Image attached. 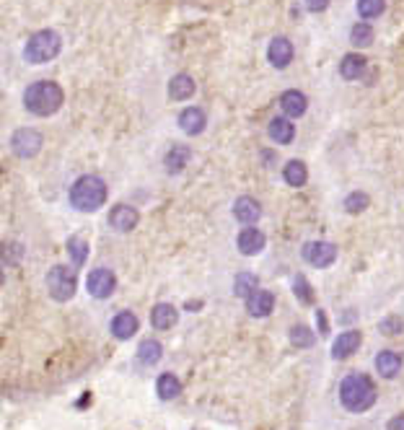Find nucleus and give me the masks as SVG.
<instances>
[{
  "mask_svg": "<svg viewBox=\"0 0 404 430\" xmlns=\"http://www.w3.org/2000/svg\"><path fill=\"white\" fill-rule=\"evenodd\" d=\"M376 399H379L376 384L365 373H347L340 381V405L347 412H365L376 405Z\"/></svg>",
  "mask_w": 404,
  "mask_h": 430,
  "instance_id": "1",
  "label": "nucleus"
},
{
  "mask_svg": "<svg viewBox=\"0 0 404 430\" xmlns=\"http://www.w3.org/2000/svg\"><path fill=\"white\" fill-rule=\"evenodd\" d=\"M62 102H65V94L55 81H36L24 91L26 112L36 117H52L62 106Z\"/></svg>",
  "mask_w": 404,
  "mask_h": 430,
  "instance_id": "2",
  "label": "nucleus"
},
{
  "mask_svg": "<svg viewBox=\"0 0 404 430\" xmlns=\"http://www.w3.org/2000/svg\"><path fill=\"white\" fill-rule=\"evenodd\" d=\"M106 202V184L102 176L86 174L76 179V184L70 187V205L81 210V213H94Z\"/></svg>",
  "mask_w": 404,
  "mask_h": 430,
  "instance_id": "3",
  "label": "nucleus"
},
{
  "mask_svg": "<svg viewBox=\"0 0 404 430\" xmlns=\"http://www.w3.org/2000/svg\"><path fill=\"white\" fill-rule=\"evenodd\" d=\"M62 50V36L57 32H52V29H42V32H36L24 47V57L26 62H32V65H44V62L55 60Z\"/></svg>",
  "mask_w": 404,
  "mask_h": 430,
  "instance_id": "4",
  "label": "nucleus"
},
{
  "mask_svg": "<svg viewBox=\"0 0 404 430\" xmlns=\"http://www.w3.org/2000/svg\"><path fill=\"white\" fill-rule=\"evenodd\" d=\"M76 288H78V277L76 272L65 265H55L47 272V291L55 301H70L73 296H76Z\"/></svg>",
  "mask_w": 404,
  "mask_h": 430,
  "instance_id": "5",
  "label": "nucleus"
},
{
  "mask_svg": "<svg viewBox=\"0 0 404 430\" xmlns=\"http://www.w3.org/2000/svg\"><path fill=\"white\" fill-rule=\"evenodd\" d=\"M11 148L18 158H34L42 151V132H36L32 127H21L13 132L11 138Z\"/></svg>",
  "mask_w": 404,
  "mask_h": 430,
  "instance_id": "6",
  "label": "nucleus"
},
{
  "mask_svg": "<svg viewBox=\"0 0 404 430\" xmlns=\"http://www.w3.org/2000/svg\"><path fill=\"white\" fill-rule=\"evenodd\" d=\"M86 288L94 298L104 301V298H109L114 293V288H117V277H114V272L109 267H96V270H91V275H88Z\"/></svg>",
  "mask_w": 404,
  "mask_h": 430,
  "instance_id": "7",
  "label": "nucleus"
},
{
  "mask_svg": "<svg viewBox=\"0 0 404 430\" xmlns=\"http://www.w3.org/2000/svg\"><path fill=\"white\" fill-rule=\"evenodd\" d=\"M301 257L311 267H329L337 259V247L329 241H309V244H303Z\"/></svg>",
  "mask_w": 404,
  "mask_h": 430,
  "instance_id": "8",
  "label": "nucleus"
},
{
  "mask_svg": "<svg viewBox=\"0 0 404 430\" xmlns=\"http://www.w3.org/2000/svg\"><path fill=\"white\" fill-rule=\"evenodd\" d=\"M293 57H295L293 42L291 39H285V36H275V39L270 42V47H267V60H270V65L277 70L288 68L293 62Z\"/></svg>",
  "mask_w": 404,
  "mask_h": 430,
  "instance_id": "9",
  "label": "nucleus"
},
{
  "mask_svg": "<svg viewBox=\"0 0 404 430\" xmlns=\"http://www.w3.org/2000/svg\"><path fill=\"white\" fill-rule=\"evenodd\" d=\"M361 342H363L361 332H358V329H347V332H342V335L335 340V345H332V358H335V361L350 358L353 353H358Z\"/></svg>",
  "mask_w": 404,
  "mask_h": 430,
  "instance_id": "10",
  "label": "nucleus"
},
{
  "mask_svg": "<svg viewBox=\"0 0 404 430\" xmlns=\"http://www.w3.org/2000/svg\"><path fill=\"white\" fill-rule=\"evenodd\" d=\"M272 309H275V296H272L270 291L257 288V291L246 298V311H249V317H254V319L270 317Z\"/></svg>",
  "mask_w": 404,
  "mask_h": 430,
  "instance_id": "11",
  "label": "nucleus"
},
{
  "mask_svg": "<svg viewBox=\"0 0 404 430\" xmlns=\"http://www.w3.org/2000/svg\"><path fill=\"white\" fill-rule=\"evenodd\" d=\"M233 215H236V221L244 226H251L257 223L259 218H262V205H259L257 200L249 197V195H244L233 202Z\"/></svg>",
  "mask_w": 404,
  "mask_h": 430,
  "instance_id": "12",
  "label": "nucleus"
},
{
  "mask_svg": "<svg viewBox=\"0 0 404 430\" xmlns=\"http://www.w3.org/2000/svg\"><path fill=\"white\" fill-rule=\"evenodd\" d=\"M138 221H140V213L130 205H117L109 213V226H112L114 231H122V233L132 231L138 226Z\"/></svg>",
  "mask_w": 404,
  "mask_h": 430,
  "instance_id": "13",
  "label": "nucleus"
},
{
  "mask_svg": "<svg viewBox=\"0 0 404 430\" xmlns=\"http://www.w3.org/2000/svg\"><path fill=\"white\" fill-rule=\"evenodd\" d=\"M236 247H239L241 254L254 257V254H259V251L265 249V233L249 226V228H244V231L236 236Z\"/></svg>",
  "mask_w": 404,
  "mask_h": 430,
  "instance_id": "14",
  "label": "nucleus"
},
{
  "mask_svg": "<svg viewBox=\"0 0 404 430\" xmlns=\"http://www.w3.org/2000/svg\"><path fill=\"white\" fill-rule=\"evenodd\" d=\"M197 91V83H195V78L187 76V73H176V76L169 81V96H172L174 102H187L192 99Z\"/></svg>",
  "mask_w": 404,
  "mask_h": 430,
  "instance_id": "15",
  "label": "nucleus"
},
{
  "mask_svg": "<svg viewBox=\"0 0 404 430\" xmlns=\"http://www.w3.org/2000/svg\"><path fill=\"white\" fill-rule=\"evenodd\" d=\"M402 355L394 350H381L376 355V370H379L384 379H396L402 373Z\"/></svg>",
  "mask_w": 404,
  "mask_h": 430,
  "instance_id": "16",
  "label": "nucleus"
},
{
  "mask_svg": "<svg viewBox=\"0 0 404 430\" xmlns=\"http://www.w3.org/2000/svg\"><path fill=\"white\" fill-rule=\"evenodd\" d=\"M138 327H140V321L132 311H120V314L112 319V335L117 337V340H130V337L138 332Z\"/></svg>",
  "mask_w": 404,
  "mask_h": 430,
  "instance_id": "17",
  "label": "nucleus"
},
{
  "mask_svg": "<svg viewBox=\"0 0 404 430\" xmlns=\"http://www.w3.org/2000/svg\"><path fill=\"white\" fill-rule=\"evenodd\" d=\"M267 132H270V138L275 140V143L288 146L295 138V125L288 117H275V120H270V125H267Z\"/></svg>",
  "mask_w": 404,
  "mask_h": 430,
  "instance_id": "18",
  "label": "nucleus"
},
{
  "mask_svg": "<svg viewBox=\"0 0 404 430\" xmlns=\"http://www.w3.org/2000/svg\"><path fill=\"white\" fill-rule=\"evenodd\" d=\"M179 127L187 132V135H200L205 130V112L197 109V106H187L184 112L179 114Z\"/></svg>",
  "mask_w": 404,
  "mask_h": 430,
  "instance_id": "19",
  "label": "nucleus"
},
{
  "mask_svg": "<svg viewBox=\"0 0 404 430\" xmlns=\"http://www.w3.org/2000/svg\"><path fill=\"white\" fill-rule=\"evenodd\" d=\"M365 65H368V60H365L363 55L350 52V55H344L342 62H340V76H342L344 81H358V78H363V73H365Z\"/></svg>",
  "mask_w": 404,
  "mask_h": 430,
  "instance_id": "20",
  "label": "nucleus"
},
{
  "mask_svg": "<svg viewBox=\"0 0 404 430\" xmlns=\"http://www.w3.org/2000/svg\"><path fill=\"white\" fill-rule=\"evenodd\" d=\"M192 158V151L187 146H172L169 148V153L164 155V166L169 174H179L187 169V164H190Z\"/></svg>",
  "mask_w": 404,
  "mask_h": 430,
  "instance_id": "21",
  "label": "nucleus"
},
{
  "mask_svg": "<svg viewBox=\"0 0 404 430\" xmlns=\"http://www.w3.org/2000/svg\"><path fill=\"white\" fill-rule=\"evenodd\" d=\"M176 319H179V311L174 309L172 303H158L151 311V324H153V329H161V332L172 329L176 324Z\"/></svg>",
  "mask_w": 404,
  "mask_h": 430,
  "instance_id": "22",
  "label": "nucleus"
},
{
  "mask_svg": "<svg viewBox=\"0 0 404 430\" xmlns=\"http://www.w3.org/2000/svg\"><path fill=\"white\" fill-rule=\"evenodd\" d=\"M280 106H283L285 117H303L306 114V106H309V99L301 94V91H285L280 96Z\"/></svg>",
  "mask_w": 404,
  "mask_h": 430,
  "instance_id": "23",
  "label": "nucleus"
},
{
  "mask_svg": "<svg viewBox=\"0 0 404 430\" xmlns=\"http://www.w3.org/2000/svg\"><path fill=\"white\" fill-rule=\"evenodd\" d=\"M155 391H158V396L164 402H172V399H176L181 394V381L174 373H161L158 381H155Z\"/></svg>",
  "mask_w": 404,
  "mask_h": 430,
  "instance_id": "24",
  "label": "nucleus"
},
{
  "mask_svg": "<svg viewBox=\"0 0 404 430\" xmlns=\"http://www.w3.org/2000/svg\"><path fill=\"white\" fill-rule=\"evenodd\" d=\"M283 179L291 184V187H303L306 184V179H309V172H306V164L303 161H298V158H293V161H288L283 169Z\"/></svg>",
  "mask_w": 404,
  "mask_h": 430,
  "instance_id": "25",
  "label": "nucleus"
},
{
  "mask_svg": "<svg viewBox=\"0 0 404 430\" xmlns=\"http://www.w3.org/2000/svg\"><path fill=\"white\" fill-rule=\"evenodd\" d=\"M161 355H164L161 342H155V340H143V342H140L138 361L143 363V366H155V363L161 361Z\"/></svg>",
  "mask_w": 404,
  "mask_h": 430,
  "instance_id": "26",
  "label": "nucleus"
},
{
  "mask_svg": "<svg viewBox=\"0 0 404 430\" xmlns=\"http://www.w3.org/2000/svg\"><path fill=\"white\" fill-rule=\"evenodd\" d=\"M68 254H70V262L76 267H83L88 259V244L83 236H70L68 239Z\"/></svg>",
  "mask_w": 404,
  "mask_h": 430,
  "instance_id": "27",
  "label": "nucleus"
},
{
  "mask_svg": "<svg viewBox=\"0 0 404 430\" xmlns=\"http://www.w3.org/2000/svg\"><path fill=\"white\" fill-rule=\"evenodd\" d=\"M257 288H259V280H257V275H251V272H241V275H236V280H233V293H236L239 298H249Z\"/></svg>",
  "mask_w": 404,
  "mask_h": 430,
  "instance_id": "28",
  "label": "nucleus"
},
{
  "mask_svg": "<svg viewBox=\"0 0 404 430\" xmlns=\"http://www.w3.org/2000/svg\"><path fill=\"white\" fill-rule=\"evenodd\" d=\"M291 345L293 347H301V350L314 347V345H316V335H314L306 324H295V327L291 329Z\"/></svg>",
  "mask_w": 404,
  "mask_h": 430,
  "instance_id": "29",
  "label": "nucleus"
},
{
  "mask_svg": "<svg viewBox=\"0 0 404 430\" xmlns=\"http://www.w3.org/2000/svg\"><path fill=\"white\" fill-rule=\"evenodd\" d=\"M350 42H353L355 47H368V44L373 42V26H370L368 21L355 24L353 29H350Z\"/></svg>",
  "mask_w": 404,
  "mask_h": 430,
  "instance_id": "30",
  "label": "nucleus"
},
{
  "mask_svg": "<svg viewBox=\"0 0 404 430\" xmlns=\"http://www.w3.org/2000/svg\"><path fill=\"white\" fill-rule=\"evenodd\" d=\"M386 11V0H358V13L361 18L370 21V18H379Z\"/></svg>",
  "mask_w": 404,
  "mask_h": 430,
  "instance_id": "31",
  "label": "nucleus"
},
{
  "mask_svg": "<svg viewBox=\"0 0 404 430\" xmlns=\"http://www.w3.org/2000/svg\"><path fill=\"white\" fill-rule=\"evenodd\" d=\"M293 293H295V298L301 303H314V291H311V285H309V280L303 275H295L293 277Z\"/></svg>",
  "mask_w": 404,
  "mask_h": 430,
  "instance_id": "32",
  "label": "nucleus"
},
{
  "mask_svg": "<svg viewBox=\"0 0 404 430\" xmlns=\"http://www.w3.org/2000/svg\"><path fill=\"white\" fill-rule=\"evenodd\" d=\"M368 195L365 192H350L347 197H344V210L347 213H353V215H358V213H363L365 207H368Z\"/></svg>",
  "mask_w": 404,
  "mask_h": 430,
  "instance_id": "33",
  "label": "nucleus"
},
{
  "mask_svg": "<svg viewBox=\"0 0 404 430\" xmlns=\"http://www.w3.org/2000/svg\"><path fill=\"white\" fill-rule=\"evenodd\" d=\"M379 329L381 335H399V332H404V321L399 317H386L379 324Z\"/></svg>",
  "mask_w": 404,
  "mask_h": 430,
  "instance_id": "34",
  "label": "nucleus"
},
{
  "mask_svg": "<svg viewBox=\"0 0 404 430\" xmlns=\"http://www.w3.org/2000/svg\"><path fill=\"white\" fill-rule=\"evenodd\" d=\"M303 3H306V11H311V13H321L329 6V0H303Z\"/></svg>",
  "mask_w": 404,
  "mask_h": 430,
  "instance_id": "35",
  "label": "nucleus"
},
{
  "mask_svg": "<svg viewBox=\"0 0 404 430\" xmlns=\"http://www.w3.org/2000/svg\"><path fill=\"white\" fill-rule=\"evenodd\" d=\"M316 321H319L321 335H329V321H327V317H324V311H316Z\"/></svg>",
  "mask_w": 404,
  "mask_h": 430,
  "instance_id": "36",
  "label": "nucleus"
},
{
  "mask_svg": "<svg viewBox=\"0 0 404 430\" xmlns=\"http://www.w3.org/2000/svg\"><path fill=\"white\" fill-rule=\"evenodd\" d=\"M386 430H404V415H396V417H391L386 425Z\"/></svg>",
  "mask_w": 404,
  "mask_h": 430,
  "instance_id": "37",
  "label": "nucleus"
}]
</instances>
